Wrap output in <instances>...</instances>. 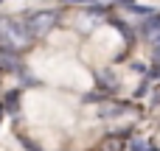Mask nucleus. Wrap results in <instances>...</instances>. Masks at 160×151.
Returning a JSON list of instances; mask_svg holds the SVG:
<instances>
[{"label": "nucleus", "instance_id": "f257e3e1", "mask_svg": "<svg viewBox=\"0 0 160 151\" xmlns=\"http://www.w3.org/2000/svg\"><path fill=\"white\" fill-rule=\"evenodd\" d=\"M31 42V31L20 20H0V48L8 53H17Z\"/></svg>", "mask_w": 160, "mask_h": 151}, {"label": "nucleus", "instance_id": "f03ea898", "mask_svg": "<svg viewBox=\"0 0 160 151\" xmlns=\"http://www.w3.org/2000/svg\"><path fill=\"white\" fill-rule=\"evenodd\" d=\"M25 25H28L31 36H45V34L56 25V14H53V11H39V14H34Z\"/></svg>", "mask_w": 160, "mask_h": 151}, {"label": "nucleus", "instance_id": "7ed1b4c3", "mask_svg": "<svg viewBox=\"0 0 160 151\" xmlns=\"http://www.w3.org/2000/svg\"><path fill=\"white\" fill-rule=\"evenodd\" d=\"M141 28H143V34H149V36L160 34V14H158V17H149V20H146Z\"/></svg>", "mask_w": 160, "mask_h": 151}, {"label": "nucleus", "instance_id": "20e7f679", "mask_svg": "<svg viewBox=\"0 0 160 151\" xmlns=\"http://www.w3.org/2000/svg\"><path fill=\"white\" fill-rule=\"evenodd\" d=\"M14 64H17V59H14V53H8V50H3V53H0V67H6V70H14Z\"/></svg>", "mask_w": 160, "mask_h": 151}, {"label": "nucleus", "instance_id": "39448f33", "mask_svg": "<svg viewBox=\"0 0 160 151\" xmlns=\"http://www.w3.org/2000/svg\"><path fill=\"white\" fill-rule=\"evenodd\" d=\"M6 106H8V112H14V106H17V92H8V95H6Z\"/></svg>", "mask_w": 160, "mask_h": 151}, {"label": "nucleus", "instance_id": "423d86ee", "mask_svg": "<svg viewBox=\"0 0 160 151\" xmlns=\"http://www.w3.org/2000/svg\"><path fill=\"white\" fill-rule=\"evenodd\" d=\"M155 59H158V64H160V36L155 39Z\"/></svg>", "mask_w": 160, "mask_h": 151}, {"label": "nucleus", "instance_id": "0eeeda50", "mask_svg": "<svg viewBox=\"0 0 160 151\" xmlns=\"http://www.w3.org/2000/svg\"><path fill=\"white\" fill-rule=\"evenodd\" d=\"M132 151H143V143H132Z\"/></svg>", "mask_w": 160, "mask_h": 151}]
</instances>
